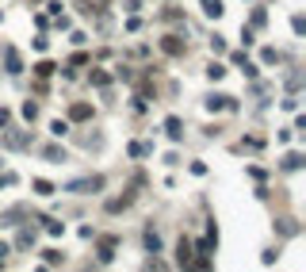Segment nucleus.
Masks as SVG:
<instances>
[{
	"mask_svg": "<svg viewBox=\"0 0 306 272\" xmlns=\"http://www.w3.org/2000/svg\"><path fill=\"white\" fill-rule=\"evenodd\" d=\"M161 50L172 54V58H180V54H184V43H180L176 35H165V38H161Z\"/></svg>",
	"mask_w": 306,
	"mask_h": 272,
	"instance_id": "1",
	"label": "nucleus"
},
{
	"mask_svg": "<svg viewBox=\"0 0 306 272\" xmlns=\"http://www.w3.org/2000/svg\"><path fill=\"white\" fill-rule=\"evenodd\" d=\"M92 188H104V176H92V180H73L69 192H92Z\"/></svg>",
	"mask_w": 306,
	"mask_h": 272,
	"instance_id": "2",
	"label": "nucleus"
},
{
	"mask_svg": "<svg viewBox=\"0 0 306 272\" xmlns=\"http://www.w3.org/2000/svg\"><path fill=\"white\" fill-rule=\"evenodd\" d=\"M176 261H180V264L192 261V242H188V238H180V242H176Z\"/></svg>",
	"mask_w": 306,
	"mask_h": 272,
	"instance_id": "3",
	"label": "nucleus"
},
{
	"mask_svg": "<svg viewBox=\"0 0 306 272\" xmlns=\"http://www.w3.org/2000/svg\"><path fill=\"white\" fill-rule=\"evenodd\" d=\"M69 119L84 123V119H92V107H88V104H73V107H69Z\"/></svg>",
	"mask_w": 306,
	"mask_h": 272,
	"instance_id": "4",
	"label": "nucleus"
},
{
	"mask_svg": "<svg viewBox=\"0 0 306 272\" xmlns=\"http://www.w3.org/2000/svg\"><path fill=\"white\" fill-rule=\"evenodd\" d=\"M203 12H207L210 19H218L222 16V0H203Z\"/></svg>",
	"mask_w": 306,
	"mask_h": 272,
	"instance_id": "5",
	"label": "nucleus"
},
{
	"mask_svg": "<svg viewBox=\"0 0 306 272\" xmlns=\"http://www.w3.org/2000/svg\"><path fill=\"white\" fill-rule=\"evenodd\" d=\"M50 134H54V138H61V134H69V123H65V119H54V123H50Z\"/></svg>",
	"mask_w": 306,
	"mask_h": 272,
	"instance_id": "6",
	"label": "nucleus"
},
{
	"mask_svg": "<svg viewBox=\"0 0 306 272\" xmlns=\"http://www.w3.org/2000/svg\"><path fill=\"white\" fill-rule=\"evenodd\" d=\"M35 192L38 196H54V184H50V180H35Z\"/></svg>",
	"mask_w": 306,
	"mask_h": 272,
	"instance_id": "7",
	"label": "nucleus"
},
{
	"mask_svg": "<svg viewBox=\"0 0 306 272\" xmlns=\"http://www.w3.org/2000/svg\"><path fill=\"white\" fill-rule=\"evenodd\" d=\"M146 246H149V249H153V253H157V249H161V238H157V234H153V230H146Z\"/></svg>",
	"mask_w": 306,
	"mask_h": 272,
	"instance_id": "8",
	"label": "nucleus"
},
{
	"mask_svg": "<svg viewBox=\"0 0 306 272\" xmlns=\"http://www.w3.org/2000/svg\"><path fill=\"white\" fill-rule=\"evenodd\" d=\"M222 73H226V69H222V65H218V62H210V65H207V77H210V81H218V77H222Z\"/></svg>",
	"mask_w": 306,
	"mask_h": 272,
	"instance_id": "9",
	"label": "nucleus"
},
{
	"mask_svg": "<svg viewBox=\"0 0 306 272\" xmlns=\"http://www.w3.org/2000/svg\"><path fill=\"white\" fill-rule=\"evenodd\" d=\"M207 107H210V111H218V107H226V96H210V100H207Z\"/></svg>",
	"mask_w": 306,
	"mask_h": 272,
	"instance_id": "10",
	"label": "nucleus"
},
{
	"mask_svg": "<svg viewBox=\"0 0 306 272\" xmlns=\"http://www.w3.org/2000/svg\"><path fill=\"white\" fill-rule=\"evenodd\" d=\"M35 73H38V77H50V73H54V62H42V65H35Z\"/></svg>",
	"mask_w": 306,
	"mask_h": 272,
	"instance_id": "11",
	"label": "nucleus"
},
{
	"mask_svg": "<svg viewBox=\"0 0 306 272\" xmlns=\"http://www.w3.org/2000/svg\"><path fill=\"white\" fill-rule=\"evenodd\" d=\"M165 127H168V134H172V138H180V119H168Z\"/></svg>",
	"mask_w": 306,
	"mask_h": 272,
	"instance_id": "12",
	"label": "nucleus"
},
{
	"mask_svg": "<svg viewBox=\"0 0 306 272\" xmlns=\"http://www.w3.org/2000/svg\"><path fill=\"white\" fill-rule=\"evenodd\" d=\"M111 249H115V242H104V246H100V257H104V261H111Z\"/></svg>",
	"mask_w": 306,
	"mask_h": 272,
	"instance_id": "13",
	"label": "nucleus"
},
{
	"mask_svg": "<svg viewBox=\"0 0 306 272\" xmlns=\"http://www.w3.org/2000/svg\"><path fill=\"white\" fill-rule=\"evenodd\" d=\"M46 264H61V253H58V249H46Z\"/></svg>",
	"mask_w": 306,
	"mask_h": 272,
	"instance_id": "14",
	"label": "nucleus"
}]
</instances>
